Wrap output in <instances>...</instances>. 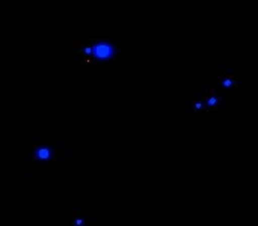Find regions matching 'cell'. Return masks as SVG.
<instances>
[{"instance_id": "obj_3", "label": "cell", "mask_w": 258, "mask_h": 226, "mask_svg": "<svg viewBox=\"0 0 258 226\" xmlns=\"http://www.w3.org/2000/svg\"><path fill=\"white\" fill-rule=\"evenodd\" d=\"M218 86L219 88H224V89H237V88L242 86V77L231 66H225V68H222L219 71Z\"/></svg>"}, {"instance_id": "obj_2", "label": "cell", "mask_w": 258, "mask_h": 226, "mask_svg": "<svg viewBox=\"0 0 258 226\" xmlns=\"http://www.w3.org/2000/svg\"><path fill=\"white\" fill-rule=\"evenodd\" d=\"M190 107L195 112H207V113L218 110L221 107V95L218 92V86L195 89Z\"/></svg>"}, {"instance_id": "obj_4", "label": "cell", "mask_w": 258, "mask_h": 226, "mask_svg": "<svg viewBox=\"0 0 258 226\" xmlns=\"http://www.w3.org/2000/svg\"><path fill=\"white\" fill-rule=\"evenodd\" d=\"M97 217V210L94 207H80L71 213V226H92Z\"/></svg>"}, {"instance_id": "obj_5", "label": "cell", "mask_w": 258, "mask_h": 226, "mask_svg": "<svg viewBox=\"0 0 258 226\" xmlns=\"http://www.w3.org/2000/svg\"><path fill=\"white\" fill-rule=\"evenodd\" d=\"M116 54V47L112 42L107 41H94V53L92 59L100 60V62H107L112 60Z\"/></svg>"}, {"instance_id": "obj_1", "label": "cell", "mask_w": 258, "mask_h": 226, "mask_svg": "<svg viewBox=\"0 0 258 226\" xmlns=\"http://www.w3.org/2000/svg\"><path fill=\"white\" fill-rule=\"evenodd\" d=\"M68 149L70 145L62 143V139L57 136H36L24 145L23 156L26 162L41 171L53 162L68 160Z\"/></svg>"}]
</instances>
